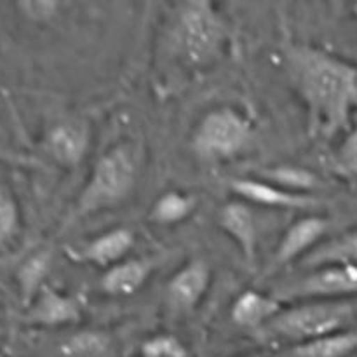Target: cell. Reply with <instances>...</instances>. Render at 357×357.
Returning <instances> with one entry per match:
<instances>
[{
    "mask_svg": "<svg viewBox=\"0 0 357 357\" xmlns=\"http://www.w3.org/2000/svg\"><path fill=\"white\" fill-rule=\"evenodd\" d=\"M282 72L298 98L309 135L331 138L347 129L357 107V66L305 42H288L281 52Z\"/></svg>",
    "mask_w": 357,
    "mask_h": 357,
    "instance_id": "obj_1",
    "label": "cell"
},
{
    "mask_svg": "<svg viewBox=\"0 0 357 357\" xmlns=\"http://www.w3.org/2000/svg\"><path fill=\"white\" fill-rule=\"evenodd\" d=\"M167 42L173 56L188 68H206L225 54L230 24L213 2L178 3L167 24Z\"/></svg>",
    "mask_w": 357,
    "mask_h": 357,
    "instance_id": "obj_2",
    "label": "cell"
},
{
    "mask_svg": "<svg viewBox=\"0 0 357 357\" xmlns=\"http://www.w3.org/2000/svg\"><path fill=\"white\" fill-rule=\"evenodd\" d=\"M139 160L129 143H117L94 162L75 204L70 222L89 218L124 204L138 187Z\"/></svg>",
    "mask_w": 357,
    "mask_h": 357,
    "instance_id": "obj_3",
    "label": "cell"
},
{
    "mask_svg": "<svg viewBox=\"0 0 357 357\" xmlns=\"http://www.w3.org/2000/svg\"><path fill=\"white\" fill-rule=\"evenodd\" d=\"M357 298L300 302L284 307L271 324L258 331L261 340L296 345L354 328Z\"/></svg>",
    "mask_w": 357,
    "mask_h": 357,
    "instance_id": "obj_4",
    "label": "cell"
},
{
    "mask_svg": "<svg viewBox=\"0 0 357 357\" xmlns=\"http://www.w3.org/2000/svg\"><path fill=\"white\" fill-rule=\"evenodd\" d=\"M253 135L255 124L250 115L232 105H222L199 119L190 145L201 160L225 162L239 157L250 146Z\"/></svg>",
    "mask_w": 357,
    "mask_h": 357,
    "instance_id": "obj_5",
    "label": "cell"
},
{
    "mask_svg": "<svg viewBox=\"0 0 357 357\" xmlns=\"http://www.w3.org/2000/svg\"><path fill=\"white\" fill-rule=\"evenodd\" d=\"M272 295L282 303L357 298V267L321 265L307 268L300 278L279 284Z\"/></svg>",
    "mask_w": 357,
    "mask_h": 357,
    "instance_id": "obj_6",
    "label": "cell"
},
{
    "mask_svg": "<svg viewBox=\"0 0 357 357\" xmlns=\"http://www.w3.org/2000/svg\"><path fill=\"white\" fill-rule=\"evenodd\" d=\"M93 143V129L82 117L54 122L44 136V150L63 169H77L86 160Z\"/></svg>",
    "mask_w": 357,
    "mask_h": 357,
    "instance_id": "obj_7",
    "label": "cell"
},
{
    "mask_svg": "<svg viewBox=\"0 0 357 357\" xmlns=\"http://www.w3.org/2000/svg\"><path fill=\"white\" fill-rule=\"evenodd\" d=\"M330 232V220L319 215H305L296 218L282 232L271 261V271L309 257Z\"/></svg>",
    "mask_w": 357,
    "mask_h": 357,
    "instance_id": "obj_8",
    "label": "cell"
},
{
    "mask_svg": "<svg viewBox=\"0 0 357 357\" xmlns=\"http://www.w3.org/2000/svg\"><path fill=\"white\" fill-rule=\"evenodd\" d=\"M211 267L202 258H192L171 274L166 284V302L173 312L187 314L199 307L211 288Z\"/></svg>",
    "mask_w": 357,
    "mask_h": 357,
    "instance_id": "obj_9",
    "label": "cell"
},
{
    "mask_svg": "<svg viewBox=\"0 0 357 357\" xmlns=\"http://www.w3.org/2000/svg\"><path fill=\"white\" fill-rule=\"evenodd\" d=\"M136 236L128 227H114L98 234L84 244L70 248L68 257L77 264H87L103 271L128 260L135 248Z\"/></svg>",
    "mask_w": 357,
    "mask_h": 357,
    "instance_id": "obj_10",
    "label": "cell"
},
{
    "mask_svg": "<svg viewBox=\"0 0 357 357\" xmlns=\"http://www.w3.org/2000/svg\"><path fill=\"white\" fill-rule=\"evenodd\" d=\"M82 302L77 296L45 286L26 307L24 323L35 328H66L82 319Z\"/></svg>",
    "mask_w": 357,
    "mask_h": 357,
    "instance_id": "obj_11",
    "label": "cell"
},
{
    "mask_svg": "<svg viewBox=\"0 0 357 357\" xmlns=\"http://www.w3.org/2000/svg\"><path fill=\"white\" fill-rule=\"evenodd\" d=\"M216 223L227 237L239 248L244 261L255 267L258 257V227L253 206L232 199L220 206Z\"/></svg>",
    "mask_w": 357,
    "mask_h": 357,
    "instance_id": "obj_12",
    "label": "cell"
},
{
    "mask_svg": "<svg viewBox=\"0 0 357 357\" xmlns=\"http://www.w3.org/2000/svg\"><path fill=\"white\" fill-rule=\"evenodd\" d=\"M227 185L237 199L250 206L267 209H310L316 206V199L312 195L291 194L257 176L232 178L227 181Z\"/></svg>",
    "mask_w": 357,
    "mask_h": 357,
    "instance_id": "obj_13",
    "label": "cell"
},
{
    "mask_svg": "<svg viewBox=\"0 0 357 357\" xmlns=\"http://www.w3.org/2000/svg\"><path fill=\"white\" fill-rule=\"evenodd\" d=\"M282 309L284 303L275 298L272 293L246 289L230 305V319L236 326L258 333L267 324H271Z\"/></svg>",
    "mask_w": 357,
    "mask_h": 357,
    "instance_id": "obj_14",
    "label": "cell"
},
{
    "mask_svg": "<svg viewBox=\"0 0 357 357\" xmlns=\"http://www.w3.org/2000/svg\"><path fill=\"white\" fill-rule=\"evenodd\" d=\"M155 268L152 258H128L103 271L100 279L101 291L112 298L132 296L146 284Z\"/></svg>",
    "mask_w": 357,
    "mask_h": 357,
    "instance_id": "obj_15",
    "label": "cell"
},
{
    "mask_svg": "<svg viewBox=\"0 0 357 357\" xmlns=\"http://www.w3.org/2000/svg\"><path fill=\"white\" fill-rule=\"evenodd\" d=\"M357 352V326L303 344L289 345L278 357H351Z\"/></svg>",
    "mask_w": 357,
    "mask_h": 357,
    "instance_id": "obj_16",
    "label": "cell"
},
{
    "mask_svg": "<svg viewBox=\"0 0 357 357\" xmlns=\"http://www.w3.org/2000/svg\"><path fill=\"white\" fill-rule=\"evenodd\" d=\"M52 250L51 248H38L28 255L16 272L17 289H20L21 302L24 307L30 305L38 293L47 286V278L52 268Z\"/></svg>",
    "mask_w": 357,
    "mask_h": 357,
    "instance_id": "obj_17",
    "label": "cell"
},
{
    "mask_svg": "<svg viewBox=\"0 0 357 357\" xmlns=\"http://www.w3.org/2000/svg\"><path fill=\"white\" fill-rule=\"evenodd\" d=\"M197 208V199L190 192L169 188L153 201L150 208V222L160 227H174L187 222Z\"/></svg>",
    "mask_w": 357,
    "mask_h": 357,
    "instance_id": "obj_18",
    "label": "cell"
},
{
    "mask_svg": "<svg viewBox=\"0 0 357 357\" xmlns=\"http://www.w3.org/2000/svg\"><path fill=\"white\" fill-rule=\"evenodd\" d=\"M302 267L314 268L321 265H351L357 267V230L340 234L323 241L309 257L303 258Z\"/></svg>",
    "mask_w": 357,
    "mask_h": 357,
    "instance_id": "obj_19",
    "label": "cell"
},
{
    "mask_svg": "<svg viewBox=\"0 0 357 357\" xmlns=\"http://www.w3.org/2000/svg\"><path fill=\"white\" fill-rule=\"evenodd\" d=\"M255 176L272 185H278L282 190L300 195H310L319 185V178L316 176V173L309 167L298 166V164H274V166H267L257 171Z\"/></svg>",
    "mask_w": 357,
    "mask_h": 357,
    "instance_id": "obj_20",
    "label": "cell"
},
{
    "mask_svg": "<svg viewBox=\"0 0 357 357\" xmlns=\"http://www.w3.org/2000/svg\"><path fill=\"white\" fill-rule=\"evenodd\" d=\"M114 351L110 335L100 330H82L70 335L59 345L61 357H108Z\"/></svg>",
    "mask_w": 357,
    "mask_h": 357,
    "instance_id": "obj_21",
    "label": "cell"
},
{
    "mask_svg": "<svg viewBox=\"0 0 357 357\" xmlns=\"http://www.w3.org/2000/svg\"><path fill=\"white\" fill-rule=\"evenodd\" d=\"M21 232V211L16 195L0 180V250L9 248Z\"/></svg>",
    "mask_w": 357,
    "mask_h": 357,
    "instance_id": "obj_22",
    "label": "cell"
},
{
    "mask_svg": "<svg viewBox=\"0 0 357 357\" xmlns=\"http://www.w3.org/2000/svg\"><path fill=\"white\" fill-rule=\"evenodd\" d=\"M139 357H188L183 342L171 333H157L139 344Z\"/></svg>",
    "mask_w": 357,
    "mask_h": 357,
    "instance_id": "obj_23",
    "label": "cell"
},
{
    "mask_svg": "<svg viewBox=\"0 0 357 357\" xmlns=\"http://www.w3.org/2000/svg\"><path fill=\"white\" fill-rule=\"evenodd\" d=\"M16 7L24 20L37 24H47L61 16L66 3L56 0H23L17 2Z\"/></svg>",
    "mask_w": 357,
    "mask_h": 357,
    "instance_id": "obj_24",
    "label": "cell"
},
{
    "mask_svg": "<svg viewBox=\"0 0 357 357\" xmlns=\"http://www.w3.org/2000/svg\"><path fill=\"white\" fill-rule=\"evenodd\" d=\"M333 169L340 176H357V128L351 129L333 155Z\"/></svg>",
    "mask_w": 357,
    "mask_h": 357,
    "instance_id": "obj_25",
    "label": "cell"
},
{
    "mask_svg": "<svg viewBox=\"0 0 357 357\" xmlns=\"http://www.w3.org/2000/svg\"><path fill=\"white\" fill-rule=\"evenodd\" d=\"M351 13H352V16H354L357 20V2L352 3V6H351Z\"/></svg>",
    "mask_w": 357,
    "mask_h": 357,
    "instance_id": "obj_26",
    "label": "cell"
},
{
    "mask_svg": "<svg viewBox=\"0 0 357 357\" xmlns=\"http://www.w3.org/2000/svg\"><path fill=\"white\" fill-rule=\"evenodd\" d=\"M234 357H255V356H234Z\"/></svg>",
    "mask_w": 357,
    "mask_h": 357,
    "instance_id": "obj_27",
    "label": "cell"
},
{
    "mask_svg": "<svg viewBox=\"0 0 357 357\" xmlns=\"http://www.w3.org/2000/svg\"><path fill=\"white\" fill-rule=\"evenodd\" d=\"M0 357H7L6 354H3V352H0Z\"/></svg>",
    "mask_w": 357,
    "mask_h": 357,
    "instance_id": "obj_28",
    "label": "cell"
},
{
    "mask_svg": "<svg viewBox=\"0 0 357 357\" xmlns=\"http://www.w3.org/2000/svg\"><path fill=\"white\" fill-rule=\"evenodd\" d=\"M0 307H2V296H0Z\"/></svg>",
    "mask_w": 357,
    "mask_h": 357,
    "instance_id": "obj_29",
    "label": "cell"
}]
</instances>
